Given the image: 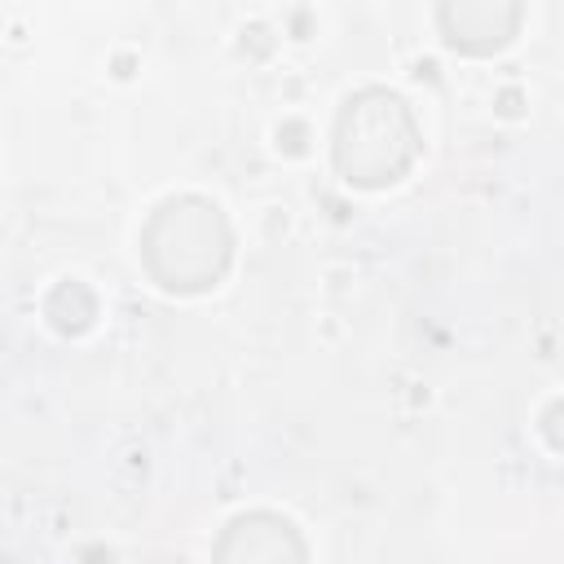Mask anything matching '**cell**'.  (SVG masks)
Returning <instances> with one entry per match:
<instances>
[{"mask_svg":"<svg viewBox=\"0 0 564 564\" xmlns=\"http://www.w3.org/2000/svg\"><path fill=\"white\" fill-rule=\"evenodd\" d=\"M216 564H304V546L291 520L256 511V516H238L225 529L216 546Z\"/></svg>","mask_w":564,"mask_h":564,"instance_id":"cell-3","label":"cell"},{"mask_svg":"<svg viewBox=\"0 0 564 564\" xmlns=\"http://www.w3.org/2000/svg\"><path fill=\"white\" fill-rule=\"evenodd\" d=\"M335 163L352 185H392L414 163V119L397 93H357L335 132Z\"/></svg>","mask_w":564,"mask_h":564,"instance_id":"cell-2","label":"cell"},{"mask_svg":"<svg viewBox=\"0 0 564 564\" xmlns=\"http://www.w3.org/2000/svg\"><path fill=\"white\" fill-rule=\"evenodd\" d=\"M141 256L159 286L167 291H203L229 264V229L207 198H167L141 238Z\"/></svg>","mask_w":564,"mask_h":564,"instance_id":"cell-1","label":"cell"}]
</instances>
